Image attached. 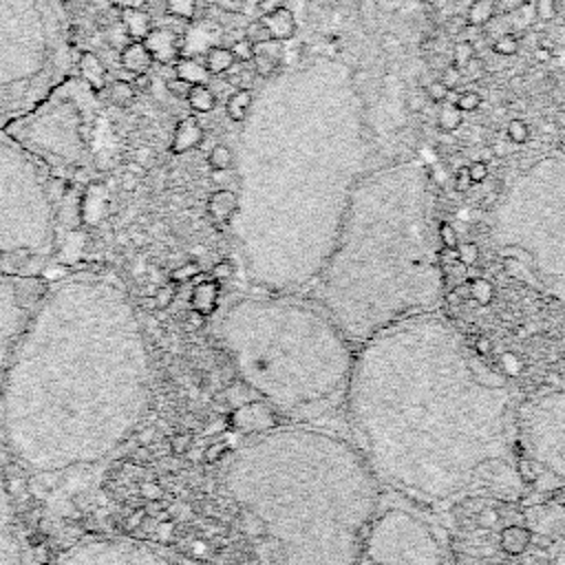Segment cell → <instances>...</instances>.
I'll list each match as a JSON object with an SVG mask.
<instances>
[{"label":"cell","instance_id":"obj_27","mask_svg":"<svg viewBox=\"0 0 565 565\" xmlns=\"http://www.w3.org/2000/svg\"><path fill=\"white\" fill-rule=\"evenodd\" d=\"M185 102L194 113H212L216 106V95L207 84H194Z\"/></svg>","mask_w":565,"mask_h":565},{"label":"cell","instance_id":"obj_53","mask_svg":"<svg viewBox=\"0 0 565 565\" xmlns=\"http://www.w3.org/2000/svg\"><path fill=\"white\" fill-rule=\"evenodd\" d=\"M152 150L150 148H139L137 150V163L141 166V168H148L150 166V161H152Z\"/></svg>","mask_w":565,"mask_h":565},{"label":"cell","instance_id":"obj_55","mask_svg":"<svg viewBox=\"0 0 565 565\" xmlns=\"http://www.w3.org/2000/svg\"><path fill=\"white\" fill-rule=\"evenodd\" d=\"M477 254H479V252H477V245H475V243H468V245L461 247V258L468 260V263H472V260L477 258Z\"/></svg>","mask_w":565,"mask_h":565},{"label":"cell","instance_id":"obj_17","mask_svg":"<svg viewBox=\"0 0 565 565\" xmlns=\"http://www.w3.org/2000/svg\"><path fill=\"white\" fill-rule=\"evenodd\" d=\"M119 64L130 75H146L152 68L154 57H152V53H150V49L146 46L143 40H130L119 51Z\"/></svg>","mask_w":565,"mask_h":565},{"label":"cell","instance_id":"obj_48","mask_svg":"<svg viewBox=\"0 0 565 565\" xmlns=\"http://www.w3.org/2000/svg\"><path fill=\"white\" fill-rule=\"evenodd\" d=\"M214 4H216L221 11H227V13H241V11H243L245 0H214Z\"/></svg>","mask_w":565,"mask_h":565},{"label":"cell","instance_id":"obj_30","mask_svg":"<svg viewBox=\"0 0 565 565\" xmlns=\"http://www.w3.org/2000/svg\"><path fill=\"white\" fill-rule=\"evenodd\" d=\"M166 13L179 20H192L196 13V0H166Z\"/></svg>","mask_w":565,"mask_h":565},{"label":"cell","instance_id":"obj_37","mask_svg":"<svg viewBox=\"0 0 565 565\" xmlns=\"http://www.w3.org/2000/svg\"><path fill=\"white\" fill-rule=\"evenodd\" d=\"M534 15L541 22H550L556 18V2L554 0H532Z\"/></svg>","mask_w":565,"mask_h":565},{"label":"cell","instance_id":"obj_25","mask_svg":"<svg viewBox=\"0 0 565 565\" xmlns=\"http://www.w3.org/2000/svg\"><path fill=\"white\" fill-rule=\"evenodd\" d=\"M234 64H236V60L227 46H212L205 53V68L210 71V75L227 73Z\"/></svg>","mask_w":565,"mask_h":565},{"label":"cell","instance_id":"obj_2","mask_svg":"<svg viewBox=\"0 0 565 565\" xmlns=\"http://www.w3.org/2000/svg\"><path fill=\"white\" fill-rule=\"evenodd\" d=\"M344 388L366 463L413 499H455L510 457L508 386L433 313L364 340Z\"/></svg>","mask_w":565,"mask_h":565},{"label":"cell","instance_id":"obj_9","mask_svg":"<svg viewBox=\"0 0 565 565\" xmlns=\"http://www.w3.org/2000/svg\"><path fill=\"white\" fill-rule=\"evenodd\" d=\"M501 254L541 291L565 302V210L552 203L523 207L501 227Z\"/></svg>","mask_w":565,"mask_h":565},{"label":"cell","instance_id":"obj_40","mask_svg":"<svg viewBox=\"0 0 565 565\" xmlns=\"http://www.w3.org/2000/svg\"><path fill=\"white\" fill-rule=\"evenodd\" d=\"M461 75H463L466 79H470V82H479V79L486 75V64H483V60L475 55V57L461 68Z\"/></svg>","mask_w":565,"mask_h":565},{"label":"cell","instance_id":"obj_18","mask_svg":"<svg viewBox=\"0 0 565 565\" xmlns=\"http://www.w3.org/2000/svg\"><path fill=\"white\" fill-rule=\"evenodd\" d=\"M75 68H77V75L95 90H104L106 88V79H108V68L106 64L102 62L99 55L90 53V51H84L77 55L75 60Z\"/></svg>","mask_w":565,"mask_h":565},{"label":"cell","instance_id":"obj_28","mask_svg":"<svg viewBox=\"0 0 565 565\" xmlns=\"http://www.w3.org/2000/svg\"><path fill=\"white\" fill-rule=\"evenodd\" d=\"M461 121H463V113L459 110L457 104H444V106L439 108V113H437V128H439L441 132H452V130H457V128L461 126Z\"/></svg>","mask_w":565,"mask_h":565},{"label":"cell","instance_id":"obj_10","mask_svg":"<svg viewBox=\"0 0 565 565\" xmlns=\"http://www.w3.org/2000/svg\"><path fill=\"white\" fill-rule=\"evenodd\" d=\"M362 556L371 565H446L430 527L399 508L373 516Z\"/></svg>","mask_w":565,"mask_h":565},{"label":"cell","instance_id":"obj_47","mask_svg":"<svg viewBox=\"0 0 565 565\" xmlns=\"http://www.w3.org/2000/svg\"><path fill=\"white\" fill-rule=\"evenodd\" d=\"M439 238H441L444 245H448V247H455V245H457V234H455V230L450 227V223H441V225H439Z\"/></svg>","mask_w":565,"mask_h":565},{"label":"cell","instance_id":"obj_35","mask_svg":"<svg viewBox=\"0 0 565 565\" xmlns=\"http://www.w3.org/2000/svg\"><path fill=\"white\" fill-rule=\"evenodd\" d=\"M505 135H508V139L512 143L521 146V143H525L530 139V128H527V124L523 119H512L508 124V128H505Z\"/></svg>","mask_w":565,"mask_h":565},{"label":"cell","instance_id":"obj_5","mask_svg":"<svg viewBox=\"0 0 565 565\" xmlns=\"http://www.w3.org/2000/svg\"><path fill=\"white\" fill-rule=\"evenodd\" d=\"M216 333L243 382L280 411L340 393L353 366L347 335L311 305L285 296L234 300Z\"/></svg>","mask_w":565,"mask_h":565},{"label":"cell","instance_id":"obj_52","mask_svg":"<svg viewBox=\"0 0 565 565\" xmlns=\"http://www.w3.org/2000/svg\"><path fill=\"white\" fill-rule=\"evenodd\" d=\"M552 565H565V534L561 536V541L554 547V556H552Z\"/></svg>","mask_w":565,"mask_h":565},{"label":"cell","instance_id":"obj_21","mask_svg":"<svg viewBox=\"0 0 565 565\" xmlns=\"http://www.w3.org/2000/svg\"><path fill=\"white\" fill-rule=\"evenodd\" d=\"M210 214L218 221H232L238 210V194L234 190H216L210 196Z\"/></svg>","mask_w":565,"mask_h":565},{"label":"cell","instance_id":"obj_51","mask_svg":"<svg viewBox=\"0 0 565 565\" xmlns=\"http://www.w3.org/2000/svg\"><path fill=\"white\" fill-rule=\"evenodd\" d=\"M428 99H426V95H424V90L422 93H417V95H413V93H408V97H406V106L411 108V110H422L424 108V104H426Z\"/></svg>","mask_w":565,"mask_h":565},{"label":"cell","instance_id":"obj_56","mask_svg":"<svg viewBox=\"0 0 565 565\" xmlns=\"http://www.w3.org/2000/svg\"><path fill=\"white\" fill-rule=\"evenodd\" d=\"M380 11H393L399 7V0H377Z\"/></svg>","mask_w":565,"mask_h":565},{"label":"cell","instance_id":"obj_43","mask_svg":"<svg viewBox=\"0 0 565 565\" xmlns=\"http://www.w3.org/2000/svg\"><path fill=\"white\" fill-rule=\"evenodd\" d=\"M380 46H382V51H384V53H388V55L402 53V49H404V44H402L399 35H395V33H384V35L380 38Z\"/></svg>","mask_w":565,"mask_h":565},{"label":"cell","instance_id":"obj_22","mask_svg":"<svg viewBox=\"0 0 565 565\" xmlns=\"http://www.w3.org/2000/svg\"><path fill=\"white\" fill-rule=\"evenodd\" d=\"M252 102H254V93H252L249 88H236V90L227 97V102H225V113H227V117H230L234 124H241V121L247 117Z\"/></svg>","mask_w":565,"mask_h":565},{"label":"cell","instance_id":"obj_19","mask_svg":"<svg viewBox=\"0 0 565 565\" xmlns=\"http://www.w3.org/2000/svg\"><path fill=\"white\" fill-rule=\"evenodd\" d=\"M260 20L265 22V26L271 33V40H276V42L289 40L296 33V15L287 7H280L267 15H260Z\"/></svg>","mask_w":565,"mask_h":565},{"label":"cell","instance_id":"obj_20","mask_svg":"<svg viewBox=\"0 0 565 565\" xmlns=\"http://www.w3.org/2000/svg\"><path fill=\"white\" fill-rule=\"evenodd\" d=\"M121 24L130 40H146V35L152 31L150 15L137 7H126L121 13Z\"/></svg>","mask_w":565,"mask_h":565},{"label":"cell","instance_id":"obj_36","mask_svg":"<svg viewBox=\"0 0 565 565\" xmlns=\"http://www.w3.org/2000/svg\"><path fill=\"white\" fill-rule=\"evenodd\" d=\"M232 55L236 62H252L254 60V53H256V46L247 40V38H241L236 40L232 46H230Z\"/></svg>","mask_w":565,"mask_h":565},{"label":"cell","instance_id":"obj_34","mask_svg":"<svg viewBox=\"0 0 565 565\" xmlns=\"http://www.w3.org/2000/svg\"><path fill=\"white\" fill-rule=\"evenodd\" d=\"M448 93H450V88L441 79H433L424 86V95L433 104H444L448 99Z\"/></svg>","mask_w":565,"mask_h":565},{"label":"cell","instance_id":"obj_50","mask_svg":"<svg viewBox=\"0 0 565 565\" xmlns=\"http://www.w3.org/2000/svg\"><path fill=\"white\" fill-rule=\"evenodd\" d=\"M280 7H285V0H258L256 2V9H258L260 15H267V13H271V11L280 9Z\"/></svg>","mask_w":565,"mask_h":565},{"label":"cell","instance_id":"obj_58","mask_svg":"<svg viewBox=\"0 0 565 565\" xmlns=\"http://www.w3.org/2000/svg\"><path fill=\"white\" fill-rule=\"evenodd\" d=\"M311 2H316V4H327V2H331V0H311Z\"/></svg>","mask_w":565,"mask_h":565},{"label":"cell","instance_id":"obj_46","mask_svg":"<svg viewBox=\"0 0 565 565\" xmlns=\"http://www.w3.org/2000/svg\"><path fill=\"white\" fill-rule=\"evenodd\" d=\"M470 185H472V181H470V174H468V166H466V168H459L457 174H455V188H457L459 192H466Z\"/></svg>","mask_w":565,"mask_h":565},{"label":"cell","instance_id":"obj_49","mask_svg":"<svg viewBox=\"0 0 565 565\" xmlns=\"http://www.w3.org/2000/svg\"><path fill=\"white\" fill-rule=\"evenodd\" d=\"M525 2H527V0H494V7H497V11H501V13H512V11L521 9Z\"/></svg>","mask_w":565,"mask_h":565},{"label":"cell","instance_id":"obj_45","mask_svg":"<svg viewBox=\"0 0 565 565\" xmlns=\"http://www.w3.org/2000/svg\"><path fill=\"white\" fill-rule=\"evenodd\" d=\"M468 174H470V181H472V183L486 181V177H488V163H486V161H472V163L468 166Z\"/></svg>","mask_w":565,"mask_h":565},{"label":"cell","instance_id":"obj_29","mask_svg":"<svg viewBox=\"0 0 565 565\" xmlns=\"http://www.w3.org/2000/svg\"><path fill=\"white\" fill-rule=\"evenodd\" d=\"M207 163H210V168L216 170V172L230 170V168L234 166V152H232V148L225 146V143H216V146L210 150V154H207Z\"/></svg>","mask_w":565,"mask_h":565},{"label":"cell","instance_id":"obj_12","mask_svg":"<svg viewBox=\"0 0 565 565\" xmlns=\"http://www.w3.org/2000/svg\"><path fill=\"white\" fill-rule=\"evenodd\" d=\"M40 294L38 280L29 274L0 271V388Z\"/></svg>","mask_w":565,"mask_h":565},{"label":"cell","instance_id":"obj_16","mask_svg":"<svg viewBox=\"0 0 565 565\" xmlns=\"http://www.w3.org/2000/svg\"><path fill=\"white\" fill-rule=\"evenodd\" d=\"M203 137H205V130H203L201 121H199L196 117H183V119L177 124L174 132H172L170 150H172L174 154H185V152L199 148L201 141H203Z\"/></svg>","mask_w":565,"mask_h":565},{"label":"cell","instance_id":"obj_4","mask_svg":"<svg viewBox=\"0 0 565 565\" xmlns=\"http://www.w3.org/2000/svg\"><path fill=\"white\" fill-rule=\"evenodd\" d=\"M320 309L347 340L422 313L441 298V271L424 216L406 196L380 194L344 225L313 280Z\"/></svg>","mask_w":565,"mask_h":565},{"label":"cell","instance_id":"obj_42","mask_svg":"<svg viewBox=\"0 0 565 565\" xmlns=\"http://www.w3.org/2000/svg\"><path fill=\"white\" fill-rule=\"evenodd\" d=\"M110 35H108V42L117 49V51H121L128 42H130V38H128V33H126V29H124V24H121V20L117 22V24H113L110 26V31H108Z\"/></svg>","mask_w":565,"mask_h":565},{"label":"cell","instance_id":"obj_14","mask_svg":"<svg viewBox=\"0 0 565 565\" xmlns=\"http://www.w3.org/2000/svg\"><path fill=\"white\" fill-rule=\"evenodd\" d=\"M0 565H26L18 514L4 466L0 461Z\"/></svg>","mask_w":565,"mask_h":565},{"label":"cell","instance_id":"obj_7","mask_svg":"<svg viewBox=\"0 0 565 565\" xmlns=\"http://www.w3.org/2000/svg\"><path fill=\"white\" fill-rule=\"evenodd\" d=\"M55 177L0 130V271H26L57 241Z\"/></svg>","mask_w":565,"mask_h":565},{"label":"cell","instance_id":"obj_39","mask_svg":"<svg viewBox=\"0 0 565 565\" xmlns=\"http://www.w3.org/2000/svg\"><path fill=\"white\" fill-rule=\"evenodd\" d=\"M455 104L459 106L461 113H472V110H477V108L481 106V95H479L477 90H463V93L457 97Z\"/></svg>","mask_w":565,"mask_h":565},{"label":"cell","instance_id":"obj_15","mask_svg":"<svg viewBox=\"0 0 565 565\" xmlns=\"http://www.w3.org/2000/svg\"><path fill=\"white\" fill-rule=\"evenodd\" d=\"M143 42L150 49L154 62H163V64L174 62L177 64V60L181 55V42H179V38L172 31L154 29L152 26V31L146 35Z\"/></svg>","mask_w":565,"mask_h":565},{"label":"cell","instance_id":"obj_31","mask_svg":"<svg viewBox=\"0 0 565 565\" xmlns=\"http://www.w3.org/2000/svg\"><path fill=\"white\" fill-rule=\"evenodd\" d=\"M245 38H247L254 46H258V44L269 42V40H271V33H269V29L265 26V22H263L260 18H256V20L247 22V26H245Z\"/></svg>","mask_w":565,"mask_h":565},{"label":"cell","instance_id":"obj_6","mask_svg":"<svg viewBox=\"0 0 565 565\" xmlns=\"http://www.w3.org/2000/svg\"><path fill=\"white\" fill-rule=\"evenodd\" d=\"M75 60L60 0H0V130L71 77Z\"/></svg>","mask_w":565,"mask_h":565},{"label":"cell","instance_id":"obj_3","mask_svg":"<svg viewBox=\"0 0 565 565\" xmlns=\"http://www.w3.org/2000/svg\"><path fill=\"white\" fill-rule=\"evenodd\" d=\"M225 490L263 565H358L380 486L364 455L316 428L256 435L227 461Z\"/></svg>","mask_w":565,"mask_h":565},{"label":"cell","instance_id":"obj_54","mask_svg":"<svg viewBox=\"0 0 565 565\" xmlns=\"http://www.w3.org/2000/svg\"><path fill=\"white\" fill-rule=\"evenodd\" d=\"M534 57H536V62H543V64H547L554 55H552V51L547 49V46H536L534 49Z\"/></svg>","mask_w":565,"mask_h":565},{"label":"cell","instance_id":"obj_59","mask_svg":"<svg viewBox=\"0 0 565 565\" xmlns=\"http://www.w3.org/2000/svg\"><path fill=\"white\" fill-rule=\"evenodd\" d=\"M561 148H563V150H565V141H563V146H561Z\"/></svg>","mask_w":565,"mask_h":565},{"label":"cell","instance_id":"obj_33","mask_svg":"<svg viewBox=\"0 0 565 565\" xmlns=\"http://www.w3.org/2000/svg\"><path fill=\"white\" fill-rule=\"evenodd\" d=\"M475 42L470 40H459L455 46H452V64L457 68H463L472 57H475Z\"/></svg>","mask_w":565,"mask_h":565},{"label":"cell","instance_id":"obj_44","mask_svg":"<svg viewBox=\"0 0 565 565\" xmlns=\"http://www.w3.org/2000/svg\"><path fill=\"white\" fill-rule=\"evenodd\" d=\"M439 79H441V82L452 90V88L463 79V75H461V68H457V66L450 62V64H446V66H444L441 77H439Z\"/></svg>","mask_w":565,"mask_h":565},{"label":"cell","instance_id":"obj_13","mask_svg":"<svg viewBox=\"0 0 565 565\" xmlns=\"http://www.w3.org/2000/svg\"><path fill=\"white\" fill-rule=\"evenodd\" d=\"M60 565H190L126 539H90L60 556Z\"/></svg>","mask_w":565,"mask_h":565},{"label":"cell","instance_id":"obj_24","mask_svg":"<svg viewBox=\"0 0 565 565\" xmlns=\"http://www.w3.org/2000/svg\"><path fill=\"white\" fill-rule=\"evenodd\" d=\"M494 13H497L494 0H472L468 4V11H466L463 20H466V24L481 29V26H486L494 18Z\"/></svg>","mask_w":565,"mask_h":565},{"label":"cell","instance_id":"obj_11","mask_svg":"<svg viewBox=\"0 0 565 565\" xmlns=\"http://www.w3.org/2000/svg\"><path fill=\"white\" fill-rule=\"evenodd\" d=\"M519 419L530 459L565 481V386L530 399Z\"/></svg>","mask_w":565,"mask_h":565},{"label":"cell","instance_id":"obj_60","mask_svg":"<svg viewBox=\"0 0 565 565\" xmlns=\"http://www.w3.org/2000/svg\"><path fill=\"white\" fill-rule=\"evenodd\" d=\"M527 2H532V0H527Z\"/></svg>","mask_w":565,"mask_h":565},{"label":"cell","instance_id":"obj_38","mask_svg":"<svg viewBox=\"0 0 565 565\" xmlns=\"http://www.w3.org/2000/svg\"><path fill=\"white\" fill-rule=\"evenodd\" d=\"M190 88H192V84H188L185 79H181V77H170V79H166V90L174 97V99H188V95H190Z\"/></svg>","mask_w":565,"mask_h":565},{"label":"cell","instance_id":"obj_26","mask_svg":"<svg viewBox=\"0 0 565 565\" xmlns=\"http://www.w3.org/2000/svg\"><path fill=\"white\" fill-rule=\"evenodd\" d=\"M174 71H177V77L185 79L188 84H207L210 79V71L205 68V64H199L196 60H177L174 64Z\"/></svg>","mask_w":565,"mask_h":565},{"label":"cell","instance_id":"obj_1","mask_svg":"<svg viewBox=\"0 0 565 565\" xmlns=\"http://www.w3.org/2000/svg\"><path fill=\"white\" fill-rule=\"evenodd\" d=\"M150 402V355L128 296L102 276L42 291L0 388V428L33 472L115 452Z\"/></svg>","mask_w":565,"mask_h":565},{"label":"cell","instance_id":"obj_23","mask_svg":"<svg viewBox=\"0 0 565 565\" xmlns=\"http://www.w3.org/2000/svg\"><path fill=\"white\" fill-rule=\"evenodd\" d=\"M106 97L110 104L115 106H130L135 99H137V88L132 82H126V79H113L106 84Z\"/></svg>","mask_w":565,"mask_h":565},{"label":"cell","instance_id":"obj_32","mask_svg":"<svg viewBox=\"0 0 565 565\" xmlns=\"http://www.w3.org/2000/svg\"><path fill=\"white\" fill-rule=\"evenodd\" d=\"M516 51H519V38L514 33H503L492 42V53H497L501 57L516 55Z\"/></svg>","mask_w":565,"mask_h":565},{"label":"cell","instance_id":"obj_57","mask_svg":"<svg viewBox=\"0 0 565 565\" xmlns=\"http://www.w3.org/2000/svg\"><path fill=\"white\" fill-rule=\"evenodd\" d=\"M554 40H556V44H565V24H561V26L554 31Z\"/></svg>","mask_w":565,"mask_h":565},{"label":"cell","instance_id":"obj_41","mask_svg":"<svg viewBox=\"0 0 565 565\" xmlns=\"http://www.w3.org/2000/svg\"><path fill=\"white\" fill-rule=\"evenodd\" d=\"M358 13L362 18V22H366L369 26L375 24V18L380 13V7H377V0H360L358 2Z\"/></svg>","mask_w":565,"mask_h":565},{"label":"cell","instance_id":"obj_8","mask_svg":"<svg viewBox=\"0 0 565 565\" xmlns=\"http://www.w3.org/2000/svg\"><path fill=\"white\" fill-rule=\"evenodd\" d=\"M97 106V93L71 75L4 132L55 179H66L93 163Z\"/></svg>","mask_w":565,"mask_h":565}]
</instances>
